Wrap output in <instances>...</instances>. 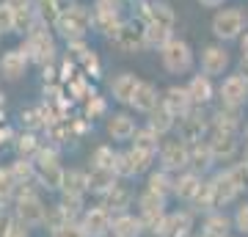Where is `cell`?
<instances>
[{
  "label": "cell",
  "mask_w": 248,
  "mask_h": 237,
  "mask_svg": "<svg viewBox=\"0 0 248 237\" xmlns=\"http://www.w3.org/2000/svg\"><path fill=\"white\" fill-rule=\"evenodd\" d=\"M47 210L50 207L42 202V196H39V190L33 185H17V190H14V218H19L31 229L45 226Z\"/></svg>",
  "instance_id": "cell-1"
},
{
  "label": "cell",
  "mask_w": 248,
  "mask_h": 237,
  "mask_svg": "<svg viewBox=\"0 0 248 237\" xmlns=\"http://www.w3.org/2000/svg\"><path fill=\"white\" fill-rule=\"evenodd\" d=\"M19 47H22V50L28 53V58L36 61L39 66H50V63L55 61V53H58L53 33H50L47 25H42V22H36V25L28 31L25 42L19 44Z\"/></svg>",
  "instance_id": "cell-2"
},
{
  "label": "cell",
  "mask_w": 248,
  "mask_h": 237,
  "mask_svg": "<svg viewBox=\"0 0 248 237\" xmlns=\"http://www.w3.org/2000/svg\"><path fill=\"white\" fill-rule=\"evenodd\" d=\"M91 25H94V9H89V6H69V9L58 17L55 31H58L66 42H75V39H86Z\"/></svg>",
  "instance_id": "cell-3"
},
{
  "label": "cell",
  "mask_w": 248,
  "mask_h": 237,
  "mask_svg": "<svg viewBox=\"0 0 248 237\" xmlns=\"http://www.w3.org/2000/svg\"><path fill=\"white\" fill-rule=\"evenodd\" d=\"M36 163V174H39V182H42V188H47V190H61L63 185V171L61 168V158H58V149L55 146H42L39 149V155L33 158Z\"/></svg>",
  "instance_id": "cell-4"
},
{
  "label": "cell",
  "mask_w": 248,
  "mask_h": 237,
  "mask_svg": "<svg viewBox=\"0 0 248 237\" xmlns=\"http://www.w3.org/2000/svg\"><path fill=\"white\" fill-rule=\"evenodd\" d=\"M248 25V14L240 6H229V9L215 11L213 17V33L221 39V42H234L246 33Z\"/></svg>",
  "instance_id": "cell-5"
},
{
  "label": "cell",
  "mask_w": 248,
  "mask_h": 237,
  "mask_svg": "<svg viewBox=\"0 0 248 237\" xmlns=\"http://www.w3.org/2000/svg\"><path fill=\"white\" fill-rule=\"evenodd\" d=\"M160 61H163L166 72H171V75H185V72L193 69V50H190V44L185 39L174 36L169 44L160 47Z\"/></svg>",
  "instance_id": "cell-6"
},
{
  "label": "cell",
  "mask_w": 248,
  "mask_h": 237,
  "mask_svg": "<svg viewBox=\"0 0 248 237\" xmlns=\"http://www.w3.org/2000/svg\"><path fill=\"white\" fill-rule=\"evenodd\" d=\"M160 168H166L171 174H182L190 168V143L182 138H171L160 146Z\"/></svg>",
  "instance_id": "cell-7"
},
{
  "label": "cell",
  "mask_w": 248,
  "mask_h": 237,
  "mask_svg": "<svg viewBox=\"0 0 248 237\" xmlns=\"http://www.w3.org/2000/svg\"><path fill=\"white\" fill-rule=\"evenodd\" d=\"M138 207H141V221H143V226H146V232L157 235L160 226H163V221H166V215H169L166 212V196L143 190L138 196Z\"/></svg>",
  "instance_id": "cell-8"
},
{
  "label": "cell",
  "mask_w": 248,
  "mask_h": 237,
  "mask_svg": "<svg viewBox=\"0 0 248 237\" xmlns=\"http://www.w3.org/2000/svg\"><path fill=\"white\" fill-rule=\"evenodd\" d=\"M210 149L215 155V163H221V160H232L237 155L240 149V132L234 130H221V127H210Z\"/></svg>",
  "instance_id": "cell-9"
},
{
  "label": "cell",
  "mask_w": 248,
  "mask_h": 237,
  "mask_svg": "<svg viewBox=\"0 0 248 237\" xmlns=\"http://www.w3.org/2000/svg\"><path fill=\"white\" fill-rule=\"evenodd\" d=\"M218 97L226 108H243L248 102V78L246 75H229L218 86Z\"/></svg>",
  "instance_id": "cell-10"
},
{
  "label": "cell",
  "mask_w": 248,
  "mask_h": 237,
  "mask_svg": "<svg viewBox=\"0 0 248 237\" xmlns=\"http://www.w3.org/2000/svg\"><path fill=\"white\" fill-rule=\"evenodd\" d=\"M80 226L86 229L89 237H108L113 229V212L105 210L102 204L97 207H86V212L80 215Z\"/></svg>",
  "instance_id": "cell-11"
},
{
  "label": "cell",
  "mask_w": 248,
  "mask_h": 237,
  "mask_svg": "<svg viewBox=\"0 0 248 237\" xmlns=\"http://www.w3.org/2000/svg\"><path fill=\"white\" fill-rule=\"evenodd\" d=\"M210 130V119L204 116V108H193L187 116L179 119V135L177 138L187 141V143H196V141H204V132Z\"/></svg>",
  "instance_id": "cell-12"
},
{
  "label": "cell",
  "mask_w": 248,
  "mask_h": 237,
  "mask_svg": "<svg viewBox=\"0 0 248 237\" xmlns=\"http://www.w3.org/2000/svg\"><path fill=\"white\" fill-rule=\"evenodd\" d=\"M113 44L122 53L146 50V31H143V25H138V22H122L119 33L113 36Z\"/></svg>",
  "instance_id": "cell-13"
},
{
  "label": "cell",
  "mask_w": 248,
  "mask_h": 237,
  "mask_svg": "<svg viewBox=\"0 0 248 237\" xmlns=\"http://www.w3.org/2000/svg\"><path fill=\"white\" fill-rule=\"evenodd\" d=\"M229 63L232 58L223 44H207L202 50V72L210 75V78H221L223 72L229 69Z\"/></svg>",
  "instance_id": "cell-14"
},
{
  "label": "cell",
  "mask_w": 248,
  "mask_h": 237,
  "mask_svg": "<svg viewBox=\"0 0 248 237\" xmlns=\"http://www.w3.org/2000/svg\"><path fill=\"white\" fill-rule=\"evenodd\" d=\"M28 63H31V58H28V53L22 47L6 50V53L0 55V75L6 80H22L28 72Z\"/></svg>",
  "instance_id": "cell-15"
},
{
  "label": "cell",
  "mask_w": 248,
  "mask_h": 237,
  "mask_svg": "<svg viewBox=\"0 0 248 237\" xmlns=\"http://www.w3.org/2000/svg\"><path fill=\"white\" fill-rule=\"evenodd\" d=\"M190 229H193V212L177 210V212H169L166 215L157 237H190Z\"/></svg>",
  "instance_id": "cell-16"
},
{
  "label": "cell",
  "mask_w": 248,
  "mask_h": 237,
  "mask_svg": "<svg viewBox=\"0 0 248 237\" xmlns=\"http://www.w3.org/2000/svg\"><path fill=\"white\" fill-rule=\"evenodd\" d=\"M163 105H166L171 113L177 116V122L196 108L193 99H190V91H187V86H171V88H166V91H163Z\"/></svg>",
  "instance_id": "cell-17"
},
{
  "label": "cell",
  "mask_w": 248,
  "mask_h": 237,
  "mask_svg": "<svg viewBox=\"0 0 248 237\" xmlns=\"http://www.w3.org/2000/svg\"><path fill=\"white\" fill-rule=\"evenodd\" d=\"M210 185H213V199H215V210H221V207H226V204H232L234 199L240 196V188L234 182H232L229 171H218V174L210 179Z\"/></svg>",
  "instance_id": "cell-18"
},
{
  "label": "cell",
  "mask_w": 248,
  "mask_h": 237,
  "mask_svg": "<svg viewBox=\"0 0 248 237\" xmlns=\"http://www.w3.org/2000/svg\"><path fill=\"white\" fill-rule=\"evenodd\" d=\"M138 86H141L138 75H133V72H122V75H116L113 83H110V94H113L116 102H122V105H133V97H135V91H138Z\"/></svg>",
  "instance_id": "cell-19"
},
{
  "label": "cell",
  "mask_w": 248,
  "mask_h": 237,
  "mask_svg": "<svg viewBox=\"0 0 248 237\" xmlns=\"http://www.w3.org/2000/svg\"><path fill=\"white\" fill-rule=\"evenodd\" d=\"M187 91H190V99H193L196 108H207L210 102H213V97H215L213 78H210V75H204V72H199V75H193V78H190Z\"/></svg>",
  "instance_id": "cell-20"
},
{
  "label": "cell",
  "mask_w": 248,
  "mask_h": 237,
  "mask_svg": "<svg viewBox=\"0 0 248 237\" xmlns=\"http://www.w3.org/2000/svg\"><path fill=\"white\" fill-rule=\"evenodd\" d=\"M143 22H152V25H160V28L174 31L177 17H174V9H171L166 0H155V3H149V6L143 9Z\"/></svg>",
  "instance_id": "cell-21"
},
{
  "label": "cell",
  "mask_w": 248,
  "mask_h": 237,
  "mask_svg": "<svg viewBox=\"0 0 248 237\" xmlns=\"http://www.w3.org/2000/svg\"><path fill=\"white\" fill-rule=\"evenodd\" d=\"M138 132V124L130 113H113L108 119V135L113 141H133Z\"/></svg>",
  "instance_id": "cell-22"
},
{
  "label": "cell",
  "mask_w": 248,
  "mask_h": 237,
  "mask_svg": "<svg viewBox=\"0 0 248 237\" xmlns=\"http://www.w3.org/2000/svg\"><path fill=\"white\" fill-rule=\"evenodd\" d=\"M146 232L141 215H130V212H122V215H113V229L110 235L113 237H141Z\"/></svg>",
  "instance_id": "cell-23"
},
{
  "label": "cell",
  "mask_w": 248,
  "mask_h": 237,
  "mask_svg": "<svg viewBox=\"0 0 248 237\" xmlns=\"http://www.w3.org/2000/svg\"><path fill=\"white\" fill-rule=\"evenodd\" d=\"M14 9V22H17V33H28L31 28L39 22L36 19V0H9Z\"/></svg>",
  "instance_id": "cell-24"
},
{
  "label": "cell",
  "mask_w": 248,
  "mask_h": 237,
  "mask_svg": "<svg viewBox=\"0 0 248 237\" xmlns=\"http://www.w3.org/2000/svg\"><path fill=\"white\" fill-rule=\"evenodd\" d=\"M160 102H163V97H160V91L155 88V83L141 80V86H138V91H135V97H133V108H135V111H141V113L149 116Z\"/></svg>",
  "instance_id": "cell-25"
},
{
  "label": "cell",
  "mask_w": 248,
  "mask_h": 237,
  "mask_svg": "<svg viewBox=\"0 0 248 237\" xmlns=\"http://www.w3.org/2000/svg\"><path fill=\"white\" fill-rule=\"evenodd\" d=\"M130 202H133V193H130V188H127V185H122V182H116L113 188L102 196V207H105V210H110V212H116V215L127 212Z\"/></svg>",
  "instance_id": "cell-26"
},
{
  "label": "cell",
  "mask_w": 248,
  "mask_h": 237,
  "mask_svg": "<svg viewBox=\"0 0 248 237\" xmlns=\"http://www.w3.org/2000/svg\"><path fill=\"white\" fill-rule=\"evenodd\" d=\"M202 182H204V179H202L199 171H182V174L177 176V182H174V196L190 204V202H193V196L199 193Z\"/></svg>",
  "instance_id": "cell-27"
},
{
  "label": "cell",
  "mask_w": 248,
  "mask_h": 237,
  "mask_svg": "<svg viewBox=\"0 0 248 237\" xmlns=\"http://www.w3.org/2000/svg\"><path fill=\"white\" fill-rule=\"evenodd\" d=\"M69 0H36V19L42 25H55L58 17L69 9Z\"/></svg>",
  "instance_id": "cell-28"
},
{
  "label": "cell",
  "mask_w": 248,
  "mask_h": 237,
  "mask_svg": "<svg viewBox=\"0 0 248 237\" xmlns=\"http://www.w3.org/2000/svg\"><path fill=\"white\" fill-rule=\"evenodd\" d=\"M116 182H119V176H116V171H110V168H91L89 171V193L105 196Z\"/></svg>",
  "instance_id": "cell-29"
},
{
  "label": "cell",
  "mask_w": 248,
  "mask_h": 237,
  "mask_svg": "<svg viewBox=\"0 0 248 237\" xmlns=\"http://www.w3.org/2000/svg\"><path fill=\"white\" fill-rule=\"evenodd\" d=\"M232 226H234V218L223 215V210L207 212V218H204V235H213V237H229Z\"/></svg>",
  "instance_id": "cell-30"
},
{
  "label": "cell",
  "mask_w": 248,
  "mask_h": 237,
  "mask_svg": "<svg viewBox=\"0 0 248 237\" xmlns=\"http://www.w3.org/2000/svg\"><path fill=\"white\" fill-rule=\"evenodd\" d=\"M210 127H221V130H234V132H240V127H243V113H240V108H226V105H221V108L213 113V119H210Z\"/></svg>",
  "instance_id": "cell-31"
},
{
  "label": "cell",
  "mask_w": 248,
  "mask_h": 237,
  "mask_svg": "<svg viewBox=\"0 0 248 237\" xmlns=\"http://www.w3.org/2000/svg\"><path fill=\"white\" fill-rule=\"evenodd\" d=\"M174 124H177V116H174L169 108L160 102V105L149 113V124H146V127H152V130H155L160 138H163V135H169V132L174 130Z\"/></svg>",
  "instance_id": "cell-32"
},
{
  "label": "cell",
  "mask_w": 248,
  "mask_h": 237,
  "mask_svg": "<svg viewBox=\"0 0 248 237\" xmlns=\"http://www.w3.org/2000/svg\"><path fill=\"white\" fill-rule=\"evenodd\" d=\"M213 163H215V155H213V149H210L207 138L190 143V168H193V171H207Z\"/></svg>",
  "instance_id": "cell-33"
},
{
  "label": "cell",
  "mask_w": 248,
  "mask_h": 237,
  "mask_svg": "<svg viewBox=\"0 0 248 237\" xmlns=\"http://www.w3.org/2000/svg\"><path fill=\"white\" fill-rule=\"evenodd\" d=\"M61 193L86 196V193H89V174H86V171H78V168H69V171L63 174Z\"/></svg>",
  "instance_id": "cell-34"
},
{
  "label": "cell",
  "mask_w": 248,
  "mask_h": 237,
  "mask_svg": "<svg viewBox=\"0 0 248 237\" xmlns=\"http://www.w3.org/2000/svg\"><path fill=\"white\" fill-rule=\"evenodd\" d=\"M174 176H171V171H166V168H160V171H152L149 176H146V190H152V193H160L169 199L171 193H174Z\"/></svg>",
  "instance_id": "cell-35"
},
{
  "label": "cell",
  "mask_w": 248,
  "mask_h": 237,
  "mask_svg": "<svg viewBox=\"0 0 248 237\" xmlns=\"http://www.w3.org/2000/svg\"><path fill=\"white\" fill-rule=\"evenodd\" d=\"M11 176H14V182L17 185H33L39 182V174H36V163L28 158H17L14 163L9 166Z\"/></svg>",
  "instance_id": "cell-36"
},
{
  "label": "cell",
  "mask_w": 248,
  "mask_h": 237,
  "mask_svg": "<svg viewBox=\"0 0 248 237\" xmlns=\"http://www.w3.org/2000/svg\"><path fill=\"white\" fill-rule=\"evenodd\" d=\"M160 135L152 127H143V130L135 132L133 138V149H141V152H149V155H160Z\"/></svg>",
  "instance_id": "cell-37"
},
{
  "label": "cell",
  "mask_w": 248,
  "mask_h": 237,
  "mask_svg": "<svg viewBox=\"0 0 248 237\" xmlns=\"http://www.w3.org/2000/svg\"><path fill=\"white\" fill-rule=\"evenodd\" d=\"M14 149H17V158H28L33 160L36 155H39V149H42V143H39V138H36V132H22V135H17L14 138Z\"/></svg>",
  "instance_id": "cell-38"
},
{
  "label": "cell",
  "mask_w": 248,
  "mask_h": 237,
  "mask_svg": "<svg viewBox=\"0 0 248 237\" xmlns=\"http://www.w3.org/2000/svg\"><path fill=\"white\" fill-rule=\"evenodd\" d=\"M143 31H146V47H163L174 39V31L169 28H160V25H152V22H143Z\"/></svg>",
  "instance_id": "cell-39"
},
{
  "label": "cell",
  "mask_w": 248,
  "mask_h": 237,
  "mask_svg": "<svg viewBox=\"0 0 248 237\" xmlns=\"http://www.w3.org/2000/svg\"><path fill=\"white\" fill-rule=\"evenodd\" d=\"M116 155H119V152H113V146H108V143L97 146V149L91 152V168H110V171H113Z\"/></svg>",
  "instance_id": "cell-40"
},
{
  "label": "cell",
  "mask_w": 248,
  "mask_h": 237,
  "mask_svg": "<svg viewBox=\"0 0 248 237\" xmlns=\"http://www.w3.org/2000/svg\"><path fill=\"white\" fill-rule=\"evenodd\" d=\"M113 171H116V176H119V179H130V176H138V174H135V163H133V158H130V149H127V152H119V155H116Z\"/></svg>",
  "instance_id": "cell-41"
},
{
  "label": "cell",
  "mask_w": 248,
  "mask_h": 237,
  "mask_svg": "<svg viewBox=\"0 0 248 237\" xmlns=\"http://www.w3.org/2000/svg\"><path fill=\"white\" fill-rule=\"evenodd\" d=\"M3 33H17V22H14V9L9 0H0V36Z\"/></svg>",
  "instance_id": "cell-42"
},
{
  "label": "cell",
  "mask_w": 248,
  "mask_h": 237,
  "mask_svg": "<svg viewBox=\"0 0 248 237\" xmlns=\"http://www.w3.org/2000/svg\"><path fill=\"white\" fill-rule=\"evenodd\" d=\"M14 190H17V182H14L11 171L9 168H0V202L14 199Z\"/></svg>",
  "instance_id": "cell-43"
},
{
  "label": "cell",
  "mask_w": 248,
  "mask_h": 237,
  "mask_svg": "<svg viewBox=\"0 0 248 237\" xmlns=\"http://www.w3.org/2000/svg\"><path fill=\"white\" fill-rule=\"evenodd\" d=\"M130 158L135 163V174H146L157 155H149V152H141V149H130Z\"/></svg>",
  "instance_id": "cell-44"
},
{
  "label": "cell",
  "mask_w": 248,
  "mask_h": 237,
  "mask_svg": "<svg viewBox=\"0 0 248 237\" xmlns=\"http://www.w3.org/2000/svg\"><path fill=\"white\" fill-rule=\"evenodd\" d=\"M226 171H229L232 182L240 188V193H243V190H248V166H246V163H234V166H229Z\"/></svg>",
  "instance_id": "cell-45"
},
{
  "label": "cell",
  "mask_w": 248,
  "mask_h": 237,
  "mask_svg": "<svg viewBox=\"0 0 248 237\" xmlns=\"http://www.w3.org/2000/svg\"><path fill=\"white\" fill-rule=\"evenodd\" d=\"M53 237H89V235H86V229L80 226V221H69L61 229H55Z\"/></svg>",
  "instance_id": "cell-46"
},
{
  "label": "cell",
  "mask_w": 248,
  "mask_h": 237,
  "mask_svg": "<svg viewBox=\"0 0 248 237\" xmlns=\"http://www.w3.org/2000/svg\"><path fill=\"white\" fill-rule=\"evenodd\" d=\"M80 63H83V69L89 72L91 78H99V75H102V63H99V58H97V53H94V50H91V53L86 55Z\"/></svg>",
  "instance_id": "cell-47"
},
{
  "label": "cell",
  "mask_w": 248,
  "mask_h": 237,
  "mask_svg": "<svg viewBox=\"0 0 248 237\" xmlns=\"http://www.w3.org/2000/svg\"><path fill=\"white\" fill-rule=\"evenodd\" d=\"M97 113H105V99L97 97V94H91L89 102H86V119H94Z\"/></svg>",
  "instance_id": "cell-48"
},
{
  "label": "cell",
  "mask_w": 248,
  "mask_h": 237,
  "mask_svg": "<svg viewBox=\"0 0 248 237\" xmlns=\"http://www.w3.org/2000/svg\"><path fill=\"white\" fill-rule=\"evenodd\" d=\"M234 229L243 232V235H248V202L240 204L237 212H234Z\"/></svg>",
  "instance_id": "cell-49"
},
{
  "label": "cell",
  "mask_w": 248,
  "mask_h": 237,
  "mask_svg": "<svg viewBox=\"0 0 248 237\" xmlns=\"http://www.w3.org/2000/svg\"><path fill=\"white\" fill-rule=\"evenodd\" d=\"M6 237H31V226H28V223H22L19 218H11Z\"/></svg>",
  "instance_id": "cell-50"
},
{
  "label": "cell",
  "mask_w": 248,
  "mask_h": 237,
  "mask_svg": "<svg viewBox=\"0 0 248 237\" xmlns=\"http://www.w3.org/2000/svg\"><path fill=\"white\" fill-rule=\"evenodd\" d=\"M11 138H14V132H11L9 127H0V146H3V143H9Z\"/></svg>",
  "instance_id": "cell-51"
},
{
  "label": "cell",
  "mask_w": 248,
  "mask_h": 237,
  "mask_svg": "<svg viewBox=\"0 0 248 237\" xmlns=\"http://www.w3.org/2000/svg\"><path fill=\"white\" fill-rule=\"evenodd\" d=\"M199 3H202L204 9H218V6H223V3H226V0H199Z\"/></svg>",
  "instance_id": "cell-52"
},
{
  "label": "cell",
  "mask_w": 248,
  "mask_h": 237,
  "mask_svg": "<svg viewBox=\"0 0 248 237\" xmlns=\"http://www.w3.org/2000/svg\"><path fill=\"white\" fill-rule=\"evenodd\" d=\"M240 53L248 55V31H246L243 36H240Z\"/></svg>",
  "instance_id": "cell-53"
},
{
  "label": "cell",
  "mask_w": 248,
  "mask_h": 237,
  "mask_svg": "<svg viewBox=\"0 0 248 237\" xmlns=\"http://www.w3.org/2000/svg\"><path fill=\"white\" fill-rule=\"evenodd\" d=\"M240 75H246V78H248V55L240 58Z\"/></svg>",
  "instance_id": "cell-54"
},
{
  "label": "cell",
  "mask_w": 248,
  "mask_h": 237,
  "mask_svg": "<svg viewBox=\"0 0 248 237\" xmlns=\"http://www.w3.org/2000/svg\"><path fill=\"white\" fill-rule=\"evenodd\" d=\"M243 143H246V146H248V127H246V130H243Z\"/></svg>",
  "instance_id": "cell-55"
},
{
  "label": "cell",
  "mask_w": 248,
  "mask_h": 237,
  "mask_svg": "<svg viewBox=\"0 0 248 237\" xmlns=\"http://www.w3.org/2000/svg\"><path fill=\"white\" fill-rule=\"evenodd\" d=\"M243 163L248 166V146H246V152H243Z\"/></svg>",
  "instance_id": "cell-56"
},
{
  "label": "cell",
  "mask_w": 248,
  "mask_h": 237,
  "mask_svg": "<svg viewBox=\"0 0 248 237\" xmlns=\"http://www.w3.org/2000/svg\"><path fill=\"white\" fill-rule=\"evenodd\" d=\"M199 237H213V235H204V232H202V235H199Z\"/></svg>",
  "instance_id": "cell-57"
}]
</instances>
